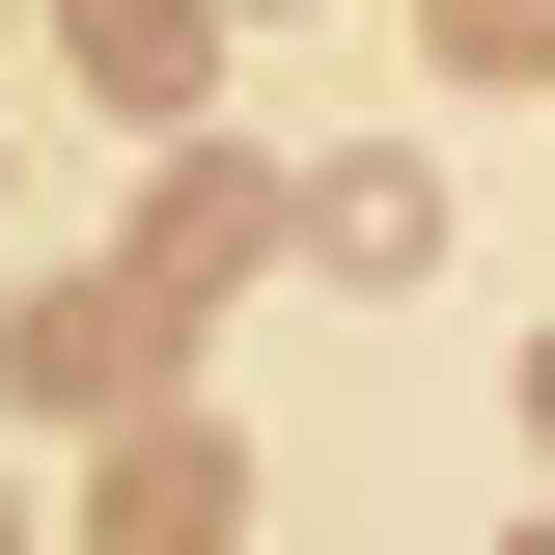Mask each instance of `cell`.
<instances>
[{"label": "cell", "instance_id": "6da1fadb", "mask_svg": "<svg viewBox=\"0 0 555 555\" xmlns=\"http://www.w3.org/2000/svg\"><path fill=\"white\" fill-rule=\"evenodd\" d=\"M250 222H306V195H250V167H167V195H139V278L195 306V278H250Z\"/></svg>", "mask_w": 555, "mask_h": 555}, {"label": "cell", "instance_id": "7a4b0ae2", "mask_svg": "<svg viewBox=\"0 0 555 555\" xmlns=\"http://www.w3.org/2000/svg\"><path fill=\"white\" fill-rule=\"evenodd\" d=\"M306 250H334V278H416V250H444V195L361 139V167H306Z\"/></svg>", "mask_w": 555, "mask_h": 555}, {"label": "cell", "instance_id": "3957f363", "mask_svg": "<svg viewBox=\"0 0 555 555\" xmlns=\"http://www.w3.org/2000/svg\"><path fill=\"white\" fill-rule=\"evenodd\" d=\"M195 56H222V0H83V83L112 112H195Z\"/></svg>", "mask_w": 555, "mask_h": 555}, {"label": "cell", "instance_id": "277c9868", "mask_svg": "<svg viewBox=\"0 0 555 555\" xmlns=\"http://www.w3.org/2000/svg\"><path fill=\"white\" fill-rule=\"evenodd\" d=\"M112 555H222V444H195V416H139V473H112Z\"/></svg>", "mask_w": 555, "mask_h": 555}, {"label": "cell", "instance_id": "5b68a950", "mask_svg": "<svg viewBox=\"0 0 555 555\" xmlns=\"http://www.w3.org/2000/svg\"><path fill=\"white\" fill-rule=\"evenodd\" d=\"M416 28H444L473 83H555V0H416Z\"/></svg>", "mask_w": 555, "mask_h": 555}, {"label": "cell", "instance_id": "8992f818", "mask_svg": "<svg viewBox=\"0 0 555 555\" xmlns=\"http://www.w3.org/2000/svg\"><path fill=\"white\" fill-rule=\"evenodd\" d=\"M528 416H555V361H528Z\"/></svg>", "mask_w": 555, "mask_h": 555}]
</instances>
